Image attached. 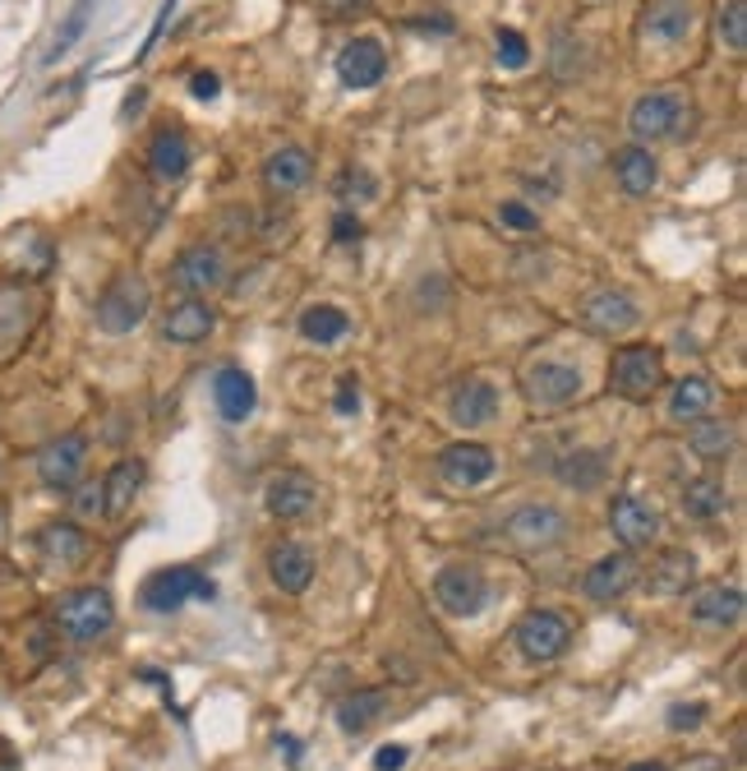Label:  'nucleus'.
<instances>
[{
	"instance_id": "nucleus-28",
	"label": "nucleus",
	"mask_w": 747,
	"mask_h": 771,
	"mask_svg": "<svg viewBox=\"0 0 747 771\" xmlns=\"http://www.w3.org/2000/svg\"><path fill=\"white\" fill-rule=\"evenodd\" d=\"M388 711V688H356L338 702V730L342 735H365L383 721Z\"/></svg>"
},
{
	"instance_id": "nucleus-17",
	"label": "nucleus",
	"mask_w": 747,
	"mask_h": 771,
	"mask_svg": "<svg viewBox=\"0 0 747 771\" xmlns=\"http://www.w3.org/2000/svg\"><path fill=\"white\" fill-rule=\"evenodd\" d=\"M264 504L272 517H282V523H301V517H309L314 504H319V486H314L305 472H278L264 490Z\"/></svg>"
},
{
	"instance_id": "nucleus-10",
	"label": "nucleus",
	"mask_w": 747,
	"mask_h": 771,
	"mask_svg": "<svg viewBox=\"0 0 747 771\" xmlns=\"http://www.w3.org/2000/svg\"><path fill=\"white\" fill-rule=\"evenodd\" d=\"M577 319L591 333H600V338H623V333H633L637 323H641V305L627 296V292L600 286V292H591V296L577 305Z\"/></svg>"
},
{
	"instance_id": "nucleus-2",
	"label": "nucleus",
	"mask_w": 747,
	"mask_h": 771,
	"mask_svg": "<svg viewBox=\"0 0 747 771\" xmlns=\"http://www.w3.org/2000/svg\"><path fill=\"white\" fill-rule=\"evenodd\" d=\"M148 310H152L148 282L139 273H121L102 296H97L93 319H97V329H102L107 338H125V333H134L148 319Z\"/></svg>"
},
{
	"instance_id": "nucleus-38",
	"label": "nucleus",
	"mask_w": 747,
	"mask_h": 771,
	"mask_svg": "<svg viewBox=\"0 0 747 771\" xmlns=\"http://www.w3.org/2000/svg\"><path fill=\"white\" fill-rule=\"evenodd\" d=\"M332 189H338V199H342V204H369L373 195H379V181H373L365 167H346Z\"/></svg>"
},
{
	"instance_id": "nucleus-4",
	"label": "nucleus",
	"mask_w": 747,
	"mask_h": 771,
	"mask_svg": "<svg viewBox=\"0 0 747 771\" xmlns=\"http://www.w3.org/2000/svg\"><path fill=\"white\" fill-rule=\"evenodd\" d=\"M212 596H218V587H212L199 568L171 564V568H157L139 587V605L152 614H175L185 601H212Z\"/></svg>"
},
{
	"instance_id": "nucleus-19",
	"label": "nucleus",
	"mask_w": 747,
	"mask_h": 771,
	"mask_svg": "<svg viewBox=\"0 0 747 771\" xmlns=\"http://www.w3.org/2000/svg\"><path fill=\"white\" fill-rule=\"evenodd\" d=\"M212 329H218V315H212V305H208L204 296L175 301L171 310H167V319H162V338H167V342H181V346L204 342Z\"/></svg>"
},
{
	"instance_id": "nucleus-43",
	"label": "nucleus",
	"mask_w": 747,
	"mask_h": 771,
	"mask_svg": "<svg viewBox=\"0 0 747 771\" xmlns=\"http://www.w3.org/2000/svg\"><path fill=\"white\" fill-rule=\"evenodd\" d=\"M332 407H338L342 416H356V412H360V379H356V375H342V383H338V397H332Z\"/></svg>"
},
{
	"instance_id": "nucleus-7",
	"label": "nucleus",
	"mask_w": 747,
	"mask_h": 771,
	"mask_svg": "<svg viewBox=\"0 0 747 771\" xmlns=\"http://www.w3.org/2000/svg\"><path fill=\"white\" fill-rule=\"evenodd\" d=\"M522 393L536 412L573 407L581 397V370L577 365H563V360H536L522 370Z\"/></svg>"
},
{
	"instance_id": "nucleus-48",
	"label": "nucleus",
	"mask_w": 747,
	"mask_h": 771,
	"mask_svg": "<svg viewBox=\"0 0 747 771\" xmlns=\"http://www.w3.org/2000/svg\"><path fill=\"white\" fill-rule=\"evenodd\" d=\"M567 56H573V37H559V42H554V74H559V79H567ZM581 56H586V47L577 51V65L586 70V61H581Z\"/></svg>"
},
{
	"instance_id": "nucleus-8",
	"label": "nucleus",
	"mask_w": 747,
	"mask_h": 771,
	"mask_svg": "<svg viewBox=\"0 0 747 771\" xmlns=\"http://www.w3.org/2000/svg\"><path fill=\"white\" fill-rule=\"evenodd\" d=\"M513 642H517V651L526 661H559L567 647H573V624L563 620V614H554V610H530L526 620L517 624V633H513Z\"/></svg>"
},
{
	"instance_id": "nucleus-12",
	"label": "nucleus",
	"mask_w": 747,
	"mask_h": 771,
	"mask_svg": "<svg viewBox=\"0 0 747 771\" xmlns=\"http://www.w3.org/2000/svg\"><path fill=\"white\" fill-rule=\"evenodd\" d=\"M434 472H439V480H448L452 490H476V486H485V480L499 472V462H494V453H489L485 443L462 439V443H448V449H439Z\"/></svg>"
},
{
	"instance_id": "nucleus-11",
	"label": "nucleus",
	"mask_w": 747,
	"mask_h": 771,
	"mask_svg": "<svg viewBox=\"0 0 747 771\" xmlns=\"http://www.w3.org/2000/svg\"><path fill=\"white\" fill-rule=\"evenodd\" d=\"M434 601L457 614V620H470V614H480L485 601H489V583L476 564H448L439 577H434Z\"/></svg>"
},
{
	"instance_id": "nucleus-32",
	"label": "nucleus",
	"mask_w": 747,
	"mask_h": 771,
	"mask_svg": "<svg viewBox=\"0 0 747 771\" xmlns=\"http://www.w3.org/2000/svg\"><path fill=\"white\" fill-rule=\"evenodd\" d=\"M678 504L693 523H715V517H724V509H730V490H724L715 476H697L683 486Z\"/></svg>"
},
{
	"instance_id": "nucleus-20",
	"label": "nucleus",
	"mask_w": 747,
	"mask_h": 771,
	"mask_svg": "<svg viewBox=\"0 0 747 771\" xmlns=\"http://www.w3.org/2000/svg\"><path fill=\"white\" fill-rule=\"evenodd\" d=\"M609 167H614V181L623 185V195H633V199L651 195V189L660 185V162H656V152L646 148V144H627V148H619Z\"/></svg>"
},
{
	"instance_id": "nucleus-33",
	"label": "nucleus",
	"mask_w": 747,
	"mask_h": 771,
	"mask_svg": "<svg viewBox=\"0 0 747 771\" xmlns=\"http://www.w3.org/2000/svg\"><path fill=\"white\" fill-rule=\"evenodd\" d=\"M711 407H715V383L701 379V375H687V379H678V389L670 397V420L693 426V420H701Z\"/></svg>"
},
{
	"instance_id": "nucleus-51",
	"label": "nucleus",
	"mask_w": 747,
	"mask_h": 771,
	"mask_svg": "<svg viewBox=\"0 0 747 771\" xmlns=\"http://www.w3.org/2000/svg\"><path fill=\"white\" fill-rule=\"evenodd\" d=\"M627 771H670V767H664V762H656V758H651V762H633V767H627Z\"/></svg>"
},
{
	"instance_id": "nucleus-25",
	"label": "nucleus",
	"mask_w": 747,
	"mask_h": 771,
	"mask_svg": "<svg viewBox=\"0 0 747 771\" xmlns=\"http://www.w3.org/2000/svg\"><path fill=\"white\" fill-rule=\"evenodd\" d=\"M309 176H314V158L301 144H286L264 162V181L272 195H296L301 185H309Z\"/></svg>"
},
{
	"instance_id": "nucleus-6",
	"label": "nucleus",
	"mask_w": 747,
	"mask_h": 771,
	"mask_svg": "<svg viewBox=\"0 0 747 771\" xmlns=\"http://www.w3.org/2000/svg\"><path fill=\"white\" fill-rule=\"evenodd\" d=\"M664 383V352L660 346L633 342L614 352V365H609V389L627 402H646Z\"/></svg>"
},
{
	"instance_id": "nucleus-27",
	"label": "nucleus",
	"mask_w": 747,
	"mask_h": 771,
	"mask_svg": "<svg viewBox=\"0 0 747 771\" xmlns=\"http://www.w3.org/2000/svg\"><path fill=\"white\" fill-rule=\"evenodd\" d=\"M697 577V559L687 550H660L651 559V568H646V587H651L656 596H683L687 587H693Z\"/></svg>"
},
{
	"instance_id": "nucleus-40",
	"label": "nucleus",
	"mask_w": 747,
	"mask_h": 771,
	"mask_svg": "<svg viewBox=\"0 0 747 771\" xmlns=\"http://www.w3.org/2000/svg\"><path fill=\"white\" fill-rule=\"evenodd\" d=\"M706 721V702H674L670 711H664V725L674 730V735H683V730H697Z\"/></svg>"
},
{
	"instance_id": "nucleus-37",
	"label": "nucleus",
	"mask_w": 747,
	"mask_h": 771,
	"mask_svg": "<svg viewBox=\"0 0 747 771\" xmlns=\"http://www.w3.org/2000/svg\"><path fill=\"white\" fill-rule=\"evenodd\" d=\"M720 37L734 56L747 51V0H730V5L720 10Z\"/></svg>"
},
{
	"instance_id": "nucleus-14",
	"label": "nucleus",
	"mask_w": 747,
	"mask_h": 771,
	"mask_svg": "<svg viewBox=\"0 0 747 771\" xmlns=\"http://www.w3.org/2000/svg\"><path fill=\"white\" fill-rule=\"evenodd\" d=\"M84 467H88V439L78 430L51 439L47 449L37 453V476H42L47 490H74L78 480H84Z\"/></svg>"
},
{
	"instance_id": "nucleus-49",
	"label": "nucleus",
	"mask_w": 747,
	"mask_h": 771,
	"mask_svg": "<svg viewBox=\"0 0 747 771\" xmlns=\"http://www.w3.org/2000/svg\"><path fill=\"white\" fill-rule=\"evenodd\" d=\"M406 24H411V28H425V33H429V28H434V33H452V28H457L448 14H416V19H406Z\"/></svg>"
},
{
	"instance_id": "nucleus-13",
	"label": "nucleus",
	"mask_w": 747,
	"mask_h": 771,
	"mask_svg": "<svg viewBox=\"0 0 747 771\" xmlns=\"http://www.w3.org/2000/svg\"><path fill=\"white\" fill-rule=\"evenodd\" d=\"M171 286L185 296H208L226 286V259L218 245H189L185 255H175L171 264Z\"/></svg>"
},
{
	"instance_id": "nucleus-3",
	"label": "nucleus",
	"mask_w": 747,
	"mask_h": 771,
	"mask_svg": "<svg viewBox=\"0 0 747 771\" xmlns=\"http://www.w3.org/2000/svg\"><path fill=\"white\" fill-rule=\"evenodd\" d=\"M51 614H56V624H61L65 638H74V642H97L115 624V605H111V596L102 587H74V591H65Z\"/></svg>"
},
{
	"instance_id": "nucleus-9",
	"label": "nucleus",
	"mask_w": 747,
	"mask_h": 771,
	"mask_svg": "<svg viewBox=\"0 0 747 771\" xmlns=\"http://www.w3.org/2000/svg\"><path fill=\"white\" fill-rule=\"evenodd\" d=\"M697 28V5L693 0H646L637 14V33L641 42L656 47H683Z\"/></svg>"
},
{
	"instance_id": "nucleus-24",
	"label": "nucleus",
	"mask_w": 747,
	"mask_h": 771,
	"mask_svg": "<svg viewBox=\"0 0 747 771\" xmlns=\"http://www.w3.org/2000/svg\"><path fill=\"white\" fill-rule=\"evenodd\" d=\"M212 402H218L222 420H245L254 412V402H259V393H254V379L241 365H222V370L212 375Z\"/></svg>"
},
{
	"instance_id": "nucleus-45",
	"label": "nucleus",
	"mask_w": 747,
	"mask_h": 771,
	"mask_svg": "<svg viewBox=\"0 0 747 771\" xmlns=\"http://www.w3.org/2000/svg\"><path fill=\"white\" fill-rule=\"evenodd\" d=\"M74 513L78 517H102V486H84L74 494Z\"/></svg>"
},
{
	"instance_id": "nucleus-26",
	"label": "nucleus",
	"mask_w": 747,
	"mask_h": 771,
	"mask_svg": "<svg viewBox=\"0 0 747 771\" xmlns=\"http://www.w3.org/2000/svg\"><path fill=\"white\" fill-rule=\"evenodd\" d=\"M559 480L567 490H577V494H591L604 486V476H609V449H573L567 457H559Z\"/></svg>"
},
{
	"instance_id": "nucleus-15",
	"label": "nucleus",
	"mask_w": 747,
	"mask_h": 771,
	"mask_svg": "<svg viewBox=\"0 0 747 771\" xmlns=\"http://www.w3.org/2000/svg\"><path fill=\"white\" fill-rule=\"evenodd\" d=\"M641 583V568H637V559L627 554V550H619V554H604V559H596L591 564V573L581 577V591L591 596V601H600V605H609V601H619V596H627Z\"/></svg>"
},
{
	"instance_id": "nucleus-18",
	"label": "nucleus",
	"mask_w": 747,
	"mask_h": 771,
	"mask_svg": "<svg viewBox=\"0 0 747 771\" xmlns=\"http://www.w3.org/2000/svg\"><path fill=\"white\" fill-rule=\"evenodd\" d=\"M383 70H388V51L379 37H356V42H346L338 51V79L346 88H373L383 79Z\"/></svg>"
},
{
	"instance_id": "nucleus-35",
	"label": "nucleus",
	"mask_w": 747,
	"mask_h": 771,
	"mask_svg": "<svg viewBox=\"0 0 747 771\" xmlns=\"http://www.w3.org/2000/svg\"><path fill=\"white\" fill-rule=\"evenodd\" d=\"M687 443H693V453H697V457L720 462V457H730V453H734V426H730V420L701 416V420H693V430H687Z\"/></svg>"
},
{
	"instance_id": "nucleus-22",
	"label": "nucleus",
	"mask_w": 747,
	"mask_h": 771,
	"mask_svg": "<svg viewBox=\"0 0 747 771\" xmlns=\"http://www.w3.org/2000/svg\"><path fill=\"white\" fill-rule=\"evenodd\" d=\"M452 426H466V430H476V426H489V420L499 416V389L489 379H466L457 393H452Z\"/></svg>"
},
{
	"instance_id": "nucleus-1",
	"label": "nucleus",
	"mask_w": 747,
	"mask_h": 771,
	"mask_svg": "<svg viewBox=\"0 0 747 771\" xmlns=\"http://www.w3.org/2000/svg\"><path fill=\"white\" fill-rule=\"evenodd\" d=\"M697 125V107L687 98V88H656L641 93L627 111V130H633L637 144H664V139H683Z\"/></svg>"
},
{
	"instance_id": "nucleus-46",
	"label": "nucleus",
	"mask_w": 747,
	"mask_h": 771,
	"mask_svg": "<svg viewBox=\"0 0 747 771\" xmlns=\"http://www.w3.org/2000/svg\"><path fill=\"white\" fill-rule=\"evenodd\" d=\"M189 93H194V98H199V102H212V98H218V93H222V79H218V74H212V70H199V74H194V79H189Z\"/></svg>"
},
{
	"instance_id": "nucleus-16",
	"label": "nucleus",
	"mask_w": 747,
	"mask_h": 771,
	"mask_svg": "<svg viewBox=\"0 0 747 771\" xmlns=\"http://www.w3.org/2000/svg\"><path fill=\"white\" fill-rule=\"evenodd\" d=\"M609 527H614L623 550H641L660 536V513L637 494H619V499H609Z\"/></svg>"
},
{
	"instance_id": "nucleus-23",
	"label": "nucleus",
	"mask_w": 747,
	"mask_h": 771,
	"mask_svg": "<svg viewBox=\"0 0 747 771\" xmlns=\"http://www.w3.org/2000/svg\"><path fill=\"white\" fill-rule=\"evenodd\" d=\"M144 480H148L144 457H121V462H115V467L107 472V480H102V517H121L134 504V494L144 490Z\"/></svg>"
},
{
	"instance_id": "nucleus-47",
	"label": "nucleus",
	"mask_w": 747,
	"mask_h": 771,
	"mask_svg": "<svg viewBox=\"0 0 747 771\" xmlns=\"http://www.w3.org/2000/svg\"><path fill=\"white\" fill-rule=\"evenodd\" d=\"M406 767V748L402 744H383L379 754H373V771H402Z\"/></svg>"
},
{
	"instance_id": "nucleus-39",
	"label": "nucleus",
	"mask_w": 747,
	"mask_h": 771,
	"mask_svg": "<svg viewBox=\"0 0 747 771\" xmlns=\"http://www.w3.org/2000/svg\"><path fill=\"white\" fill-rule=\"evenodd\" d=\"M494 51H499V65L503 70H522L530 61V42H526L517 28H499L494 33Z\"/></svg>"
},
{
	"instance_id": "nucleus-41",
	"label": "nucleus",
	"mask_w": 747,
	"mask_h": 771,
	"mask_svg": "<svg viewBox=\"0 0 747 771\" xmlns=\"http://www.w3.org/2000/svg\"><path fill=\"white\" fill-rule=\"evenodd\" d=\"M314 10H319L328 24H346V19L369 10V0H314Z\"/></svg>"
},
{
	"instance_id": "nucleus-31",
	"label": "nucleus",
	"mask_w": 747,
	"mask_h": 771,
	"mask_svg": "<svg viewBox=\"0 0 747 771\" xmlns=\"http://www.w3.org/2000/svg\"><path fill=\"white\" fill-rule=\"evenodd\" d=\"M37 546H42L47 564H61V568H78V564L88 559V536H84V527H74V523H51V527H42Z\"/></svg>"
},
{
	"instance_id": "nucleus-50",
	"label": "nucleus",
	"mask_w": 747,
	"mask_h": 771,
	"mask_svg": "<svg viewBox=\"0 0 747 771\" xmlns=\"http://www.w3.org/2000/svg\"><path fill=\"white\" fill-rule=\"evenodd\" d=\"M670 771H674V767H670ZM678 771H724V758H715V754H697V758H683Z\"/></svg>"
},
{
	"instance_id": "nucleus-44",
	"label": "nucleus",
	"mask_w": 747,
	"mask_h": 771,
	"mask_svg": "<svg viewBox=\"0 0 747 771\" xmlns=\"http://www.w3.org/2000/svg\"><path fill=\"white\" fill-rule=\"evenodd\" d=\"M360 218L356 213H351V208H342V213L338 218H332V241H338V245H351V241H360Z\"/></svg>"
},
{
	"instance_id": "nucleus-36",
	"label": "nucleus",
	"mask_w": 747,
	"mask_h": 771,
	"mask_svg": "<svg viewBox=\"0 0 747 771\" xmlns=\"http://www.w3.org/2000/svg\"><path fill=\"white\" fill-rule=\"evenodd\" d=\"M88 14H93V0H74V10H70V19H65V28L51 37V47H47V56H42L47 65H56V61H61V56L78 42V37H84V28H88Z\"/></svg>"
},
{
	"instance_id": "nucleus-42",
	"label": "nucleus",
	"mask_w": 747,
	"mask_h": 771,
	"mask_svg": "<svg viewBox=\"0 0 747 771\" xmlns=\"http://www.w3.org/2000/svg\"><path fill=\"white\" fill-rule=\"evenodd\" d=\"M499 222L513 227V231H536L540 213H536V208H526V204H499Z\"/></svg>"
},
{
	"instance_id": "nucleus-21",
	"label": "nucleus",
	"mask_w": 747,
	"mask_h": 771,
	"mask_svg": "<svg viewBox=\"0 0 747 771\" xmlns=\"http://www.w3.org/2000/svg\"><path fill=\"white\" fill-rule=\"evenodd\" d=\"M268 573H272V587H278V591L301 596L314 583V554L305 546H296V541H282V546L268 550Z\"/></svg>"
},
{
	"instance_id": "nucleus-34",
	"label": "nucleus",
	"mask_w": 747,
	"mask_h": 771,
	"mask_svg": "<svg viewBox=\"0 0 747 771\" xmlns=\"http://www.w3.org/2000/svg\"><path fill=\"white\" fill-rule=\"evenodd\" d=\"M301 333L309 342H319V346L342 342L351 333V315L338 310V305H305V310H301Z\"/></svg>"
},
{
	"instance_id": "nucleus-5",
	"label": "nucleus",
	"mask_w": 747,
	"mask_h": 771,
	"mask_svg": "<svg viewBox=\"0 0 747 771\" xmlns=\"http://www.w3.org/2000/svg\"><path fill=\"white\" fill-rule=\"evenodd\" d=\"M567 531H573V523H567V513L554 504H522L507 513V523H503L507 546H517L526 554H544V550L563 546Z\"/></svg>"
},
{
	"instance_id": "nucleus-30",
	"label": "nucleus",
	"mask_w": 747,
	"mask_h": 771,
	"mask_svg": "<svg viewBox=\"0 0 747 771\" xmlns=\"http://www.w3.org/2000/svg\"><path fill=\"white\" fill-rule=\"evenodd\" d=\"M148 167H152L157 181H181L189 171V139L175 125H162L152 148H148Z\"/></svg>"
},
{
	"instance_id": "nucleus-29",
	"label": "nucleus",
	"mask_w": 747,
	"mask_h": 771,
	"mask_svg": "<svg viewBox=\"0 0 747 771\" xmlns=\"http://www.w3.org/2000/svg\"><path fill=\"white\" fill-rule=\"evenodd\" d=\"M693 620L697 624H715V628H734L738 620H743V591L738 587H724V583H715V587H701L697 596H693Z\"/></svg>"
}]
</instances>
